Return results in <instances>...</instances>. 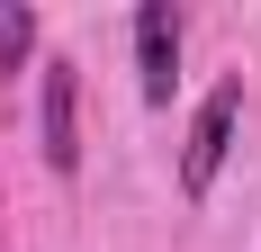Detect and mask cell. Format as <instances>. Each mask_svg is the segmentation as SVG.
Segmentation results:
<instances>
[{"label":"cell","mask_w":261,"mask_h":252,"mask_svg":"<svg viewBox=\"0 0 261 252\" xmlns=\"http://www.w3.org/2000/svg\"><path fill=\"white\" fill-rule=\"evenodd\" d=\"M234 117H243V81H225V90H207V99H198L189 144H180V189H189V198H207V189H216L225 153H234Z\"/></svg>","instance_id":"obj_1"},{"label":"cell","mask_w":261,"mask_h":252,"mask_svg":"<svg viewBox=\"0 0 261 252\" xmlns=\"http://www.w3.org/2000/svg\"><path fill=\"white\" fill-rule=\"evenodd\" d=\"M36 135H45V162H54L63 180H72V171H81V81H72V63H45Z\"/></svg>","instance_id":"obj_2"},{"label":"cell","mask_w":261,"mask_h":252,"mask_svg":"<svg viewBox=\"0 0 261 252\" xmlns=\"http://www.w3.org/2000/svg\"><path fill=\"white\" fill-rule=\"evenodd\" d=\"M135 81H144V99L171 108V81H180V18L171 9H135Z\"/></svg>","instance_id":"obj_3"},{"label":"cell","mask_w":261,"mask_h":252,"mask_svg":"<svg viewBox=\"0 0 261 252\" xmlns=\"http://www.w3.org/2000/svg\"><path fill=\"white\" fill-rule=\"evenodd\" d=\"M27 54H36V9L0 0V72H27Z\"/></svg>","instance_id":"obj_4"}]
</instances>
